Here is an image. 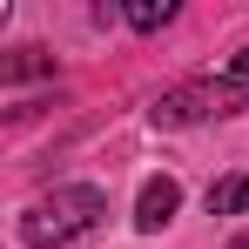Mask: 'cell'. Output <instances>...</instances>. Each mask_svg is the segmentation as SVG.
Masks as SVG:
<instances>
[{
    "instance_id": "6da1fadb",
    "label": "cell",
    "mask_w": 249,
    "mask_h": 249,
    "mask_svg": "<svg viewBox=\"0 0 249 249\" xmlns=\"http://www.w3.org/2000/svg\"><path fill=\"white\" fill-rule=\"evenodd\" d=\"M101 189H54V196H41V202H27V215H20V243L27 249H68L81 243L88 229L101 222Z\"/></svg>"
},
{
    "instance_id": "7a4b0ae2",
    "label": "cell",
    "mask_w": 249,
    "mask_h": 249,
    "mask_svg": "<svg viewBox=\"0 0 249 249\" xmlns=\"http://www.w3.org/2000/svg\"><path fill=\"white\" fill-rule=\"evenodd\" d=\"M175 209H182V189H175L168 175H155V182L142 189V202H135V222L155 236V229H168V222H175Z\"/></svg>"
},
{
    "instance_id": "3957f363",
    "label": "cell",
    "mask_w": 249,
    "mask_h": 249,
    "mask_svg": "<svg viewBox=\"0 0 249 249\" xmlns=\"http://www.w3.org/2000/svg\"><path fill=\"white\" fill-rule=\"evenodd\" d=\"M209 108H215V88H168L162 101H155V122L182 128V122H202Z\"/></svg>"
},
{
    "instance_id": "277c9868",
    "label": "cell",
    "mask_w": 249,
    "mask_h": 249,
    "mask_svg": "<svg viewBox=\"0 0 249 249\" xmlns=\"http://www.w3.org/2000/svg\"><path fill=\"white\" fill-rule=\"evenodd\" d=\"M249 209V175H222L209 189V215H243Z\"/></svg>"
},
{
    "instance_id": "5b68a950",
    "label": "cell",
    "mask_w": 249,
    "mask_h": 249,
    "mask_svg": "<svg viewBox=\"0 0 249 249\" xmlns=\"http://www.w3.org/2000/svg\"><path fill=\"white\" fill-rule=\"evenodd\" d=\"M168 14H175L168 0H135V7H128V20H135L142 34H155V27H168Z\"/></svg>"
},
{
    "instance_id": "8992f818",
    "label": "cell",
    "mask_w": 249,
    "mask_h": 249,
    "mask_svg": "<svg viewBox=\"0 0 249 249\" xmlns=\"http://www.w3.org/2000/svg\"><path fill=\"white\" fill-rule=\"evenodd\" d=\"M222 74H229V81H243V88H249V47H243V54H229V61H222Z\"/></svg>"
},
{
    "instance_id": "52a82bcc",
    "label": "cell",
    "mask_w": 249,
    "mask_h": 249,
    "mask_svg": "<svg viewBox=\"0 0 249 249\" xmlns=\"http://www.w3.org/2000/svg\"><path fill=\"white\" fill-rule=\"evenodd\" d=\"M236 249H249V236H243V243H236Z\"/></svg>"
}]
</instances>
